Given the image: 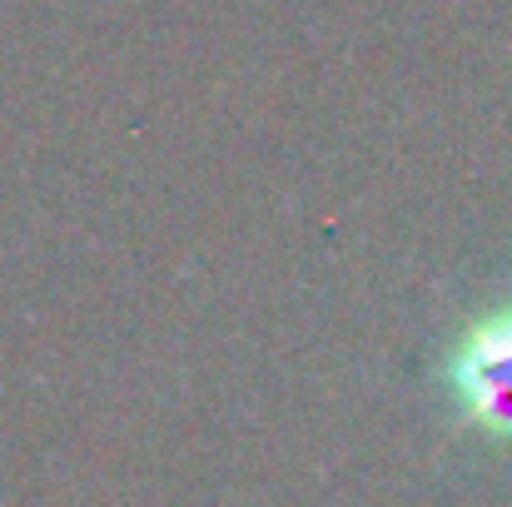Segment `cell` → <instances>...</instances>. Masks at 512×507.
I'll list each match as a JSON object with an SVG mask.
<instances>
[{
  "label": "cell",
  "mask_w": 512,
  "mask_h": 507,
  "mask_svg": "<svg viewBox=\"0 0 512 507\" xmlns=\"http://www.w3.org/2000/svg\"><path fill=\"white\" fill-rule=\"evenodd\" d=\"M438 383L448 388V403L473 433L512 448V299L483 309L448 343Z\"/></svg>",
  "instance_id": "obj_1"
}]
</instances>
